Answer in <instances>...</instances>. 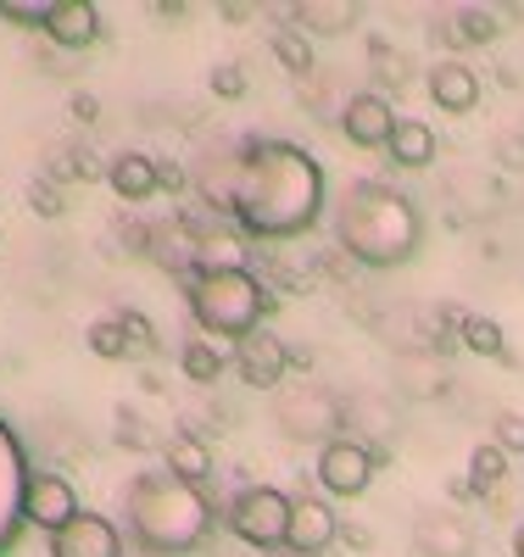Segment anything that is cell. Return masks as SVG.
I'll use <instances>...</instances> for the list:
<instances>
[{"label":"cell","mask_w":524,"mask_h":557,"mask_svg":"<svg viewBox=\"0 0 524 557\" xmlns=\"http://www.w3.org/2000/svg\"><path fill=\"white\" fill-rule=\"evenodd\" d=\"M118 318H123L129 351H157V335H151V318L146 312H118Z\"/></svg>","instance_id":"29"},{"label":"cell","mask_w":524,"mask_h":557,"mask_svg":"<svg viewBox=\"0 0 524 557\" xmlns=\"http://www.w3.org/2000/svg\"><path fill=\"white\" fill-rule=\"evenodd\" d=\"M28 207H34L39 218H62V207H68L62 184H57V178H34V184H28Z\"/></svg>","instance_id":"26"},{"label":"cell","mask_w":524,"mask_h":557,"mask_svg":"<svg viewBox=\"0 0 524 557\" xmlns=\"http://www.w3.org/2000/svg\"><path fill=\"white\" fill-rule=\"evenodd\" d=\"M223 207L257 240L307 235L324 212V168L291 139H263L234 162Z\"/></svg>","instance_id":"1"},{"label":"cell","mask_w":524,"mask_h":557,"mask_svg":"<svg viewBox=\"0 0 524 557\" xmlns=\"http://www.w3.org/2000/svg\"><path fill=\"white\" fill-rule=\"evenodd\" d=\"M458 335H463V346H468L474 357H502V351H508L502 330H497L491 318H480V312H463V318H458Z\"/></svg>","instance_id":"23"},{"label":"cell","mask_w":524,"mask_h":557,"mask_svg":"<svg viewBox=\"0 0 524 557\" xmlns=\"http://www.w3.org/2000/svg\"><path fill=\"white\" fill-rule=\"evenodd\" d=\"M336 240L363 268H397L418 251L424 218L402 190H391V184H374V178L363 184L357 178L336 207Z\"/></svg>","instance_id":"2"},{"label":"cell","mask_w":524,"mask_h":557,"mask_svg":"<svg viewBox=\"0 0 524 557\" xmlns=\"http://www.w3.org/2000/svg\"><path fill=\"white\" fill-rule=\"evenodd\" d=\"M513 557H524V524L513 530Z\"/></svg>","instance_id":"35"},{"label":"cell","mask_w":524,"mask_h":557,"mask_svg":"<svg viewBox=\"0 0 524 557\" xmlns=\"http://www.w3.org/2000/svg\"><path fill=\"white\" fill-rule=\"evenodd\" d=\"M357 0H302V7H284V17H291V28H302L307 39L313 34H352L357 28Z\"/></svg>","instance_id":"15"},{"label":"cell","mask_w":524,"mask_h":557,"mask_svg":"<svg viewBox=\"0 0 524 557\" xmlns=\"http://www.w3.org/2000/svg\"><path fill=\"white\" fill-rule=\"evenodd\" d=\"M78 513H84L78 491H73L62 474H51V469L28 474V485H23V519H28V524H39L45 535H62Z\"/></svg>","instance_id":"7"},{"label":"cell","mask_w":524,"mask_h":557,"mask_svg":"<svg viewBox=\"0 0 524 557\" xmlns=\"http://www.w3.org/2000/svg\"><path fill=\"white\" fill-rule=\"evenodd\" d=\"M123 524L134 535L139 552L151 557H179V552H196L212 530V502L202 496V485H184L179 474L157 469V474H139L129 485L123 502Z\"/></svg>","instance_id":"3"},{"label":"cell","mask_w":524,"mask_h":557,"mask_svg":"<svg viewBox=\"0 0 524 557\" xmlns=\"http://www.w3.org/2000/svg\"><path fill=\"white\" fill-rule=\"evenodd\" d=\"M329 541H341V519H336V507L329 502H318V496H302L296 507H291V552H302V557H318Z\"/></svg>","instance_id":"12"},{"label":"cell","mask_w":524,"mask_h":557,"mask_svg":"<svg viewBox=\"0 0 524 557\" xmlns=\"http://www.w3.org/2000/svg\"><path fill=\"white\" fill-rule=\"evenodd\" d=\"M218 268H246V235H234V228L196 235V273H218Z\"/></svg>","instance_id":"19"},{"label":"cell","mask_w":524,"mask_h":557,"mask_svg":"<svg viewBox=\"0 0 524 557\" xmlns=\"http://www.w3.org/2000/svg\"><path fill=\"white\" fill-rule=\"evenodd\" d=\"M430 101L441 107V112H452V117H463V112H474L480 107V78H474V67H463V62H436L430 67Z\"/></svg>","instance_id":"14"},{"label":"cell","mask_w":524,"mask_h":557,"mask_svg":"<svg viewBox=\"0 0 524 557\" xmlns=\"http://www.w3.org/2000/svg\"><path fill=\"white\" fill-rule=\"evenodd\" d=\"M263 557H302V552H291V546H279V552H263Z\"/></svg>","instance_id":"36"},{"label":"cell","mask_w":524,"mask_h":557,"mask_svg":"<svg viewBox=\"0 0 524 557\" xmlns=\"http://www.w3.org/2000/svg\"><path fill=\"white\" fill-rule=\"evenodd\" d=\"M51 557H123V535L101 513H78L62 535H51Z\"/></svg>","instance_id":"11"},{"label":"cell","mask_w":524,"mask_h":557,"mask_svg":"<svg viewBox=\"0 0 524 557\" xmlns=\"http://www.w3.org/2000/svg\"><path fill=\"white\" fill-rule=\"evenodd\" d=\"M184 301H190V318H196L212 341H234V346H241L246 335H257L268 307H273V296L263 290V278L252 268L190 273Z\"/></svg>","instance_id":"4"},{"label":"cell","mask_w":524,"mask_h":557,"mask_svg":"<svg viewBox=\"0 0 524 557\" xmlns=\"http://www.w3.org/2000/svg\"><path fill=\"white\" fill-rule=\"evenodd\" d=\"M341 134L352 139V146H363V151L391 146V134H397V112H391V101L379 96V89H363V96H352L346 112H341Z\"/></svg>","instance_id":"9"},{"label":"cell","mask_w":524,"mask_h":557,"mask_svg":"<svg viewBox=\"0 0 524 557\" xmlns=\"http://www.w3.org/2000/svg\"><path fill=\"white\" fill-rule=\"evenodd\" d=\"M502 480H508V451H502L497 441L474 446V457H468V485H474V496H491Z\"/></svg>","instance_id":"21"},{"label":"cell","mask_w":524,"mask_h":557,"mask_svg":"<svg viewBox=\"0 0 524 557\" xmlns=\"http://www.w3.org/2000/svg\"><path fill=\"white\" fill-rule=\"evenodd\" d=\"M497 446L502 451H524V418H513V412L497 418Z\"/></svg>","instance_id":"30"},{"label":"cell","mask_w":524,"mask_h":557,"mask_svg":"<svg viewBox=\"0 0 524 557\" xmlns=\"http://www.w3.org/2000/svg\"><path fill=\"white\" fill-rule=\"evenodd\" d=\"M391 162L397 168H430L436 162V128L418 123V117H397V134H391Z\"/></svg>","instance_id":"17"},{"label":"cell","mask_w":524,"mask_h":557,"mask_svg":"<svg viewBox=\"0 0 524 557\" xmlns=\"http://www.w3.org/2000/svg\"><path fill=\"white\" fill-rule=\"evenodd\" d=\"M89 351L107 357V362L134 357V351H129V335H123V318H95V323H89Z\"/></svg>","instance_id":"24"},{"label":"cell","mask_w":524,"mask_h":557,"mask_svg":"<svg viewBox=\"0 0 524 557\" xmlns=\"http://www.w3.org/2000/svg\"><path fill=\"white\" fill-rule=\"evenodd\" d=\"M291 507H296V496H284L273 485H252V491L234 496L229 530L257 552H279L284 541H291Z\"/></svg>","instance_id":"5"},{"label":"cell","mask_w":524,"mask_h":557,"mask_svg":"<svg viewBox=\"0 0 524 557\" xmlns=\"http://www.w3.org/2000/svg\"><path fill=\"white\" fill-rule=\"evenodd\" d=\"M234 374H241V385H252V391H273L284 374H291V346L263 323L257 335H246L241 346H234Z\"/></svg>","instance_id":"8"},{"label":"cell","mask_w":524,"mask_h":557,"mask_svg":"<svg viewBox=\"0 0 524 557\" xmlns=\"http://www.w3.org/2000/svg\"><path fill=\"white\" fill-rule=\"evenodd\" d=\"M374 73L386 78V84H407V78H413V62H402L391 45H379V39H374Z\"/></svg>","instance_id":"28"},{"label":"cell","mask_w":524,"mask_h":557,"mask_svg":"<svg viewBox=\"0 0 524 557\" xmlns=\"http://www.w3.org/2000/svg\"><path fill=\"white\" fill-rule=\"evenodd\" d=\"M291 374H313V346H291Z\"/></svg>","instance_id":"32"},{"label":"cell","mask_w":524,"mask_h":557,"mask_svg":"<svg viewBox=\"0 0 524 557\" xmlns=\"http://www.w3.org/2000/svg\"><path fill=\"white\" fill-rule=\"evenodd\" d=\"M107 184L118 190V201H151V196H162V173H157V162H151L146 151H123V157H112Z\"/></svg>","instance_id":"16"},{"label":"cell","mask_w":524,"mask_h":557,"mask_svg":"<svg viewBox=\"0 0 524 557\" xmlns=\"http://www.w3.org/2000/svg\"><path fill=\"white\" fill-rule=\"evenodd\" d=\"M497 12H480V7H468V12H458V34L463 39H474V45H480V39H497Z\"/></svg>","instance_id":"27"},{"label":"cell","mask_w":524,"mask_h":557,"mask_svg":"<svg viewBox=\"0 0 524 557\" xmlns=\"http://www.w3.org/2000/svg\"><path fill=\"white\" fill-rule=\"evenodd\" d=\"M73 112H78V117H101V107H95L89 96H73Z\"/></svg>","instance_id":"34"},{"label":"cell","mask_w":524,"mask_h":557,"mask_svg":"<svg viewBox=\"0 0 524 557\" xmlns=\"http://www.w3.org/2000/svg\"><path fill=\"white\" fill-rule=\"evenodd\" d=\"M207 84H212L218 101H241V96H246V67H241V62H218V67L207 73Z\"/></svg>","instance_id":"25"},{"label":"cell","mask_w":524,"mask_h":557,"mask_svg":"<svg viewBox=\"0 0 524 557\" xmlns=\"http://www.w3.org/2000/svg\"><path fill=\"white\" fill-rule=\"evenodd\" d=\"M379 462H386V457H379L374 446H363V441H324V451H318V485L329 496H363Z\"/></svg>","instance_id":"6"},{"label":"cell","mask_w":524,"mask_h":557,"mask_svg":"<svg viewBox=\"0 0 524 557\" xmlns=\"http://www.w3.org/2000/svg\"><path fill=\"white\" fill-rule=\"evenodd\" d=\"M179 368H184V380H190V385H218V380H223V368H229V351H218L212 341H184Z\"/></svg>","instance_id":"20"},{"label":"cell","mask_w":524,"mask_h":557,"mask_svg":"<svg viewBox=\"0 0 524 557\" xmlns=\"http://www.w3.org/2000/svg\"><path fill=\"white\" fill-rule=\"evenodd\" d=\"M413 546H418V557H468L474 530L463 519H452V507H424L413 519Z\"/></svg>","instance_id":"10"},{"label":"cell","mask_w":524,"mask_h":557,"mask_svg":"<svg viewBox=\"0 0 524 557\" xmlns=\"http://www.w3.org/2000/svg\"><path fill=\"white\" fill-rule=\"evenodd\" d=\"M45 34H51V45H62V51H84V45H95V34H101V12H95L89 0H51Z\"/></svg>","instance_id":"13"},{"label":"cell","mask_w":524,"mask_h":557,"mask_svg":"<svg viewBox=\"0 0 524 557\" xmlns=\"http://www.w3.org/2000/svg\"><path fill=\"white\" fill-rule=\"evenodd\" d=\"M162 457H168V474H179L184 485H207L212 480V451L202 446V435H173L168 446H162Z\"/></svg>","instance_id":"18"},{"label":"cell","mask_w":524,"mask_h":557,"mask_svg":"<svg viewBox=\"0 0 524 557\" xmlns=\"http://www.w3.org/2000/svg\"><path fill=\"white\" fill-rule=\"evenodd\" d=\"M157 173H162V190L168 196H184V168L179 162H157Z\"/></svg>","instance_id":"31"},{"label":"cell","mask_w":524,"mask_h":557,"mask_svg":"<svg viewBox=\"0 0 524 557\" xmlns=\"http://www.w3.org/2000/svg\"><path fill=\"white\" fill-rule=\"evenodd\" d=\"M268 45H273V57H279V67H284V73H296V78H302V73H313V39H307L302 28L284 23V28H273V39H268Z\"/></svg>","instance_id":"22"},{"label":"cell","mask_w":524,"mask_h":557,"mask_svg":"<svg viewBox=\"0 0 524 557\" xmlns=\"http://www.w3.org/2000/svg\"><path fill=\"white\" fill-rule=\"evenodd\" d=\"M341 541H346V546H357V552H363V546H368V541H374V535H368V530H357V524H341Z\"/></svg>","instance_id":"33"}]
</instances>
